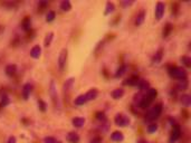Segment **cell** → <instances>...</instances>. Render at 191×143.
<instances>
[{
	"label": "cell",
	"mask_w": 191,
	"mask_h": 143,
	"mask_svg": "<svg viewBox=\"0 0 191 143\" xmlns=\"http://www.w3.org/2000/svg\"><path fill=\"white\" fill-rule=\"evenodd\" d=\"M122 6L126 7V6H131V5H133V1H122Z\"/></svg>",
	"instance_id": "obj_42"
},
{
	"label": "cell",
	"mask_w": 191,
	"mask_h": 143,
	"mask_svg": "<svg viewBox=\"0 0 191 143\" xmlns=\"http://www.w3.org/2000/svg\"><path fill=\"white\" fill-rule=\"evenodd\" d=\"M144 20H145V10H141V11L136 15V18H135L134 24H135V26H138L139 27V26H141L142 24L144 23Z\"/></svg>",
	"instance_id": "obj_19"
},
{
	"label": "cell",
	"mask_w": 191,
	"mask_h": 143,
	"mask_svg": "<svg viewBox=\"0 0 191 143\" xmlns=\"http://www.w3.org/2000/svg\"><path fill=\"white\" fill-rule=\"evenodd\" d=\"M38 109L42 111V112H46L47 111V104L46 102H44L43 100H39L38 101Z\"/></svg>",
	"instance_id": "obj_36"
},
{
	"label": "cell",
	"mask_w": 191,
	"mask_h": 143,
	"mask_svg": "<svg viewBox=\"0 0 191 143\" xmlns=\"http://www.w3.org/2000/svg\"><path fill=\"white\" fill-rule=\"evenodd\" d=\"M46 6H48V2H47V1H39L38 7L40 8V10H43V9H44Z\"/></svg>",
	"instance_id": "obj_40"
},
{
	"label": "cell",
	"mask_w": 191,
	"mask_h": 143,
	"mask_svg": "<svg viewBox=\"0 0 191 143\" xmlns=\"http://www.w3.org/2000/svg\"><path fill=\"white\" fill-rule=\"evenodd\" d=\"M59 7H61V9L63 10V11L67 12L72 9V3H70L69 0H63V1L61 2V5H59Z\"/></svg>",
	"instance_id": "obj_27"
},
{
	"label": "cell",
	"mask_w": 191,
	"mask_h": 143,
	"mask_svg": "<svg viewBox=\"0 0 191 143\" xmlns=\"http://www.w3.org/2000/svg\"><path fill=\"white\" fill-rule=\"evenodd\" d=\"M85 96H86L87 102L94 101L95 98L98 96V91H97V88H91V90L87 91V92L85 93Z\"/></svg>",
	"instance_id": "obj_13"
},
{
	"label": "cell",
	"mask_w": 191,
	"mask_h": 143,
	"mask_svg": "<svg viewBox=\"0 0 191 143\" xmlns=\"http://www.w3.org/2000/svg\"><path fill=\"white\" fill-rule=\"evenodd\" d=\"M158 129H159V125L157 123H150L149 125H148V129H147V131L149 132L150 134H152V133H155V132L158 131Z\"/></svg>",
	"instance_id": "obj_33"
},
{
	"label": "cell",
	"mask_w": 191,
	"mask_h": 143,
	"mask_svg": "<svg viewBox=\"0 0 191 143\" xmlns=\"http://www.w3.org/2000/svg\"><path fill=\"white\" fill-rule=\"evenodd\" d=\"M126 72H127V65H125V64L121 65V66L116 69L115 74H114V77H115V78H120V77L124 76L125 74H126Z\"/></svg>",
	"instance_id": "obj_16"
},
{
	"label": "cell",
	"mask_w": 191,
	"mask_h": 143,
	"mask_svg": "<svg viewBox=\"0 0 191 143\" xmlns=\"http://www.w3.org/2000/svg\"><path fill=\"white\" fill-rule=\"evenodd\" d=\"M49 96H50V98H52V101H53L55 109L61 111V98H59L58 92H57V85H56L55 81H53V79H52L49 83Z\"/></svg>",
	"instance_id": "obj_1"
},
{
	"label": "cell",
	"mask_w": 191,
	"mask_h": 143,
	"mask_svg": "<svg viewBox=\"0 0 191 143\" xmlns=\"http://www.w3.org/2000/svg\"><path fill=\"white\" fill-rule=\"evenodd\" d=\"M86 123V120L85 118L83 116H76L72 120V124L75 126V127H77V129H80V127H83Z\"/></svg>",
	"instance_id": "obj_11"
},
{
	"label": "cell",
	"mask_w": 191,
	"mask_h": 143,
	"mask_svg": "<svg viewBox=\"0 0 191 143\" xmlns=\"http://www.w3.org/2000/svg\"><path fill=\"white\" fill-rule=\"evenodd\" d=\"M55 18H56V12L54 11V10H49V11L47 12V15H46V21H47V23L54 21Z\"/></svg>",
	"instance_id": "obj_34"
},
{
	"label": "cell",
	"mask_w": 191,
	"mask_h": 143,
	"mask_svg": "<svg viewBox=\"0 0 191 143\" xmlns=\"http://www.w3.org/2000/svg\"><path fill=\"white\" fill-rule=\"evenodd\" d=\"M57 140L53 136H46L44 137V143H56Z\"/></svg>",
	"instance_id": "obj_38"
},
{
	"label": "cell",
	"mask_w": 191,
	"mask_h": 143,
	"mask_svg": "<svg viewBox=\"0 0 191 143\" xmlns=\"http://www.w3.org/2000/svg\"><path fill=\"white\" fill-rule=\"evenodd\" d=\"M136 86L139 87L140 91H148L150 88V83L148 81H145V79H140Z\"/></svg>",
	"instance_id": "obj_25"
},
{
	"label": "cell",
	"mask_w": 191,
	"mask_h": 143,
	"mask_svg": "<svg viewBox=\"0 0 191 143\" xmlns=\"http://www.w3.org/2000/svg\"><path fill=\"white\" fill-rule=\"evenodd\" d=\"M180 102L183 106L189 107L191 105V96L189 94H182L180 97Z\"/></svg>",
	"instance_id": "obj_21"
},
{
	"label": "cell",
	"mask_w": 191,
	"mask_h": 143,
	"mask_svg": "<svg viewBox=\"0 0 191 143\" xmlns=\"http://www.w3.org/2000/svg\"><path fill=\"white\" fill-rule=\"evenodd\" d=\"M139 81H140V78H139L138 75H132L130 76L129 78L125 79V82L123 83L124 85H129V86H136L139 83Z\"/></svg>",
	"instance_id": "obj_15"
},
{
	"label": "cell",
	"mask_w": 191,
	"mask_h": 143,
	"mask_svg": "<svg viewBox=\"0 0 191 143\" xmlns=\"http://www.w3.org/2000/svg\"><path fill=\"white\" fill-rule=\"evenodd\" d=\"M110 139H111L112 142H122V141H124V134L120 131H114L110 136Z\"/></svg>",
	"instance_id": "obj_12"
},
{
	"label": "cell",
	"mask_w": 191,
	"mask_h": 143,
	"mask_svg": "<svg viewBox=\"0 0 191 143\" xmlns=\"http://www.w3.org/2000/svg\"><path fill=\"white\" fill-rule=\"evenodd\" d=\"M136 143H149L147 140H144V139H140V140H138V142Z\"/></svg>",
	"instance_id": "obj_43"
},
{
	"label": "cell",
	"mask_w": 191,
	"mask_h": 143,
	"mask_svg": "<svg viewBox=\"0 0 191 143\" xmlns=\"http://www.w3.org/2000/svg\"><path fill=\"white\" fill-rule=\"evenodd\" d=\"M66 139L69 143H78L80 140V135H78L76 132H69L68 134H67Z\"/></svg>",
	"instance_id": "obj_17"
},
{
	"label": "cell",
	"mask_w": 191,
	"mask_h": 143,
	"mask_svg": "<svg viewBox=\"0 0 191 143\" xmlns=\"http://www.w3.org/2000/svg\"><path fill=\"white\" fill-rule=\"evenodd\" d=\"M163 49L160 48L158 51H155V54L153 55L152 57V64L153 65H160L161 62H162V58H163Z\"/></svg>",
	"instance_id": "obj_8"
},
{
	"label": "cell",
	"mask_w": 191,
	"mask_h": 143,
	"mask_svg": "<svg viewBox=\"0 0 191 143\" xmlns=\"http://www.w3.org/2000/svg\"><path fill=\"white\" fill-rule=\"evenodd\" d=\"M164 12H166V5L162 1H158L157 5H155V9H154L155 19L158 20V21L162 19V17L164 16Z\"/></svg>",
	"instance_id": "obj_6"
},
{
	"label": "cell",
	"mask_w": 191,
	"mask_h": 143,
	"mask_svg": "<svg viewBox=\"0 0 191 143\" xmlns=\"http://www.w3.org/2000/svg\"><path fill=\"white\" fill-rule=\"evenodd\" d=\"M172 29H173V26H172L170 23L166 24V27H164V28H163V31H162V35H163V38H166V37H168L170 34H171Z\"/></svg>",
	"instance_id": "obj_29"
},
{
	"label": "cell",
	"mask_w": 191,
	"mask_h": 143,
	"mask_svg": "<svg viewBox=\"0 0 191 143\" xmlns=\"http://www.w3.org/2000/svg\"><path fill=\"white\" fill-rule=\"evenodd\" d=\"M9 103H10V98H9V96L5 93V94L1 96V100H0V106L5 107V106H7Z\"/></svg>",
	"instance_id": "obj_31"
},
{
	"label": "cell",
	"mask_w": 191,
	"mask_h": 143,
	"mask_svg": "<svg viewBox=\"0 0 191 143\" xmlns=\"http://www.w3.org/2000/svg\"><path fill=\"white\" fill-rule=\"evenodd\" d=\"M67 57H68V51H67V48H63L58 55V58H57V66H58L59 72H64V69L66 67Z\"/></svg>",
	"instance_id": "obj_4"
},
{
	"label": "cell",
	"mask_w": 191,
	"mask_h": 143,
	"mask_svg": "<svg viewBox=\"0 0 191 143\" xmlns=\"http://www.w3.org/2000/svg\"><path fill=\"white\" fill-rule=\"evenodd\" d=\"M31 92H33V85L29 84V83H26V84L22 86V90H21V94H22L24 100H28L29 96H30Z\"/></svg>",
	"instance_id": "obj_9"
},
{
	"label": "cell",
	"mask_w": 191,
	"mask_h": 143,
	"mask_svg": "<svg viewBox=\"0 0 191 143\" xmlns=\"http://www.w3.org/2000/svg\"><path fill=\"white\" fill-rule=\"evenodd\" d=\"M16 142H17L16 136H14V135H11V136H9L8 142H7V143H16Z\"/></svg>",
	"instance_id": "obj_41"
},
{
	"label": "cell",
	"mask_w": 191,
	"mask_h": 143,
	"mask_svg": "<svg viewBox=\"0 0 191 143\" xmlns=\"http://www.w3.org/2000/svg\"><path fill=\"white\" fill-rule=\"evenodd\" d=\"M21 27L25 31H28L31 29V19L30 17H25L21 23Z\"/></svg>",
	"instance_id": "obj_24"
},
{
	"label": "cell",
	"mask_w": 191,
	"mask_h": 143,
	"mask_svg": "<svg viewBox=\"0 0 191 143\" xmlns=\"http://www.w3.org/2000/svg\"><path fill=\"white\" fill-rule=\"evenodd\" d=\"M114 123L116 124L117 126H120V127H125V126L130 125L131 120L124 113H117L115 115V118H114Z\"/></svg>",
	"instance_id": "obj_5"
},
{
	"label": "cell",
	"mask_w": 191,
	"mask_h": 143,
	"mask_svg": "<svg viewBox=\"0 0 191 143\" xmlns=\"http://www.w3.org/2000/svg\"><path fill=\"white\" fill-rule=\"evenodd\" d=\"M161 113H162V104L158 103V104H155V105H153V106L149 109V112H148L147 118H147L148 121H150V122H152V121L157 120V118L160 116Z\"/></svg>",
	"instance_id": "obj_2"
},
{
	"label": "cell",
	"mask_w": 191,
	"mask_h": 143,
	"mask_svg": "<svg viewBox=\"0 0 191 143\" xmlns=\"http://www.w3.org/2000/svg\"><path fill=\"white\" fill-rule=\"evenodd\" d=\"M151 102H152V100H150V98L148 97L147 95H144L143 97L140 100L139 106L141 107V109H147V107H149V105L151 104Z\"/></svg>",
	"instance_id": "obj_22"
},
{
	"label": "cell",
	"mask_w": 191,
	"mask_h": 143,
	"mask_svg": "<svg viewBox=\"0 0 191 143\" xmlns=\"http://www.w3.org/2000/svg\"><path fill=\"white\" fill-rule=\"evenodd\" d=\"M74 83H75V78H74V77H70V78L66 79V82H65V83H64V85H63L64 94H68V93L72 91L73 86H74Z\"/></svg>",
	"instance_id": "obj_10"
},
{
	"label": "cell",
	"mask_w": 191,
	"mask_h": 143,
	"mask_svg": "<svg viewBox=\"0 0 191 143\" xmlns=\"http://www.w3.org/2000/svg\"><path fill=\"white\" fill-rule=\"evenodd\" d=\"M42 55V47L39 45H35L33 48L30 49V56L34 59H38Z\"/></svg>",
	"instance_id": "obj_14"
},
{
	"label": "cell",
	"mask_w": 191,
	"mask_h": 143,
	"mask_svg": "<svg viewBox=\"0 0 191 143\" xmlns=\"http://www.w3.org/2000/svg\"><path fill=\"white\" fill-rule=\"evenodd\" d=\"M145 95L148 96V97L150 98V100H154L155 97H157V95H158V91L155 90V88H152V87H150L149 90L147 91V94Z\"/></svg>",
	"instance_id": "obj_30"
},
{
	"label": "cell",
	"mask_w": 191,
	"mask_h": 143,
	"mask_svg": "<svg viewBox=\"0 0 191 143\" xmlns=\"http://www.w3.org/2000/svg\"><path fill=\"white\" fill-rule=\"evenodd\" d=\"M181 136V129L180 126L175 124L173 125L172 127V131H171V134H170V137H169V143H175L177 142Z\"/></svg>",
	"instance_id": "obj_7"
},
{
	"label": "cell",
	"mask_w": 191,
	"mask_h": 143,
	"mask_svg": "<svg viewBox=\"0 0 191 143\" xmlns=\"http://www.w3.org/2000/svg\"><path fill=\"white\" fill-rule=\"evenodd\" d=\"M125 92L123 88H115L111 92V96L114 98V100H120V98H122L124 96Z\"/></svg>",
	"instance_id": "obj_18"
},
{
	"label": "cell",
	"mask_w": 191,
	"mask_h": 143,
	"mask_svg": "<svg viewBox=\"0 0 191 143\" xmlns=\"http://www.w3.org/2000/svg\"><path fill=\"white\" fill-rule=\"evenodd\" d=\"M96 118L98 121H102V123H103V122H105V121H106L105 113H104V112H97L96 113Z\"/></svg>",
	"instance_id": "obj_37"
},
{
	"label": "cell",
	"mask_w": 191,
	"mask_h": 143,
	"mask_svg": "<svg viewBox=\"0 0 191 143\" xmlns=\"http://www.w3.org/2000/svg\"><path fill=\"white\" fill-rule=\"evenodd\" d=\"M89 143H102V139H101V136H94L89 141Z\"/></svg>",
	"instance_id": "obj_39"
},
{
	"label": "cell",
	"mask_w": 191,
	"mask_h": 143,
	"mask_svg": "<svg viewBox=\"0 0 191 143\" xmlns=\"http://www.w3.org/2000/svg\"><path fill=\"white\" fill-rule=\"evenodd\" d=\"M177 88L179 91H186L188 88V81L187 79H183V81H179L177 85Z\"/></svg>",
	"instance_id": "obj_32"
},
{
	"label": "cell",
	"mask_w": 191,
	"mask_h": 143,
	"mask_svg": "<svg viewBox=\"0 0 191 143\" xmlns=\"http://www.w3.org/2000/svg\"><path fill=\"white\" fill-rule=\"evenodd\" d=\"M56 143H63V142H61V141H57V142H56Z\"/></svg>",
	"instance_id": "obj_45"
},
{
	"label": "cell",
	"mask_w": 191,
	"mask_h": 143,
	"mask_svg": "<svg viewBox=\"0 0 191 143\" xmlns=\"http://www.w3.org/2000/svg\"><path fill=\"white\" fill-rule=\"evenodd\" d=\"M169 74L171 77H173L175 79H179V81L187 79V77H188L187 70L182 67H171L169 69Z\"/></svg>",
	"instance_id": "obj_3"
},
{
	"label": "cell",
	"mask_w": 191,
	"mask_h": 143,
	"mask_svg": "<svg viewBox=\"0 0 191 143\" xmlns=\"http://www.w3.org/2000/svg\"><path fill=\"white\" fill-rule=\"evenodd\" d=\"M180 60H181V63L186 66V67H190L191 66V58L189 56H182L180 58Z\"/></svg>",
	"instance_id": "obj_35"
},
{
	"label": "cell",
	"mask_w": 191,
	"mask_h": 143,
	"mask_svg": "<svg viewBox=\"0 0 191 143\" xmlns=\"http://www.w3.org/2000/svg\"><path fill=\"white\" fill-rule=\"evenodd\" d=\"M6 74L8 76H14L17 72V66L15 64H10L6 66Z\"/></svg>",
	"instance_id": "obj_26"
},
{
	"label": "cell",
	"mask_w": 191,
	"mask_h": 143,
	"mask_svg": "<svg viewBox=\"0 0 191 143\" xmlns=\"http://www.w3.org/2000/svg\"><path fill=\"white\" fill-rule=\"evenodd\" d=\"M114 10H115V5H114V2H112V1H107L105 5L104 15H105V16H108V15H111L112 12H114Z\"/></svg>",
	"instance_id": "obj_23"
},
{
	"label": "cell",
	"mask_w": 191,
	"mask_h": 143,
	"mask_svg": "<svg viewBox=\"0 0 191 143\" xmlns=\"http://www.w3.org/2000/svg\"><path fill=\"white\" fill-rule=\"evenodd\" d=\"M53 39H54V33L53 31H50V33H48V34L46 35V37H45V40H44L45 47H49V46L52 45Z\"/></svg>",
	"instance_id": "obj_28"
},
{
	"label": "cell",
	"mask_w": 191,
	"mask_h": 143,
	"mask_svg": "<svg viewBox=\"0 0 191 143\" xmlns=\"http://www.w3.org/2000/svg\"><path fill=\"white\" fill-rule=\"evenodd\" d=\"M86 103H89V102H87V100H86L85 94L78 95L77 97L74 100V104L76 105V106H82V105H84V104H86Z\"/></svg>",
	"instance_id": "obj_20"
},
{
	"label": "cell",
	"mask_w": 191,
	"mask_h": 143,
	"mask_svg": "<svg viewBox=\"0 0 191 143\" xmlns=\"http://www.w3.org/2000/svg\"><path fill=\"white\" fill-rule=\"evenodd\" d=\"M3 30V27L2 26H0V31H2Z\"/></svg>",
	"instance_id": "obj_44"
}]
</instances>
